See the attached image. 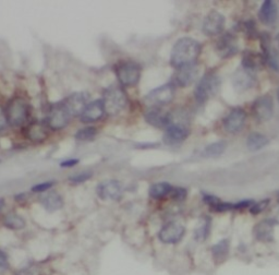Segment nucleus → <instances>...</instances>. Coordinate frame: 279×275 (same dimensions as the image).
Segmentation results:
<instances>
[{
	"label": "nucleus",
	"mask_w": 279,
	"mask_h": 275,
	"mask_svg": "<svg viewBox=\"0 0 279 275\" xmlns=\"http://www.w3.org/2000/svg\"><path fill=\"white\" fill-rule=\"evenodd\" d=\"M202 51L198 40L191 37H182L176 41L170 54V64L176 69L196 64Z\"/></svg>",
	"instance_id": "1"
},
{
	"label": "nucleus",
	"mask_w": 279,
	"mask_h": 275,
	"mask_svg": "<svg viewBox=\"0 0 279 275\" xmlns=\"http://www.w3.org/2000/svg\"><path fill=\"white\" fill-rule=\"evenodd\" d=\"M101 99L104 103L105 114L109 116H116L121 113L128 102L124 90L119 86H112L108 88Z\"/></svg>",
	"instance_id": "2"
},
{
	"label": "nucleus",
	"mask_w": 279,
	"mask_h": 275,
	"mask_svg": "<svg viewBox=\"0 0 279 275\" xmlns=\"http://www.w3.org/2000/svg\"><path fill=\"white\" fill-rule=\"evenodd\" d=\"M8 124L12 127H20L27 122L30 115V107L23 98L15 97L7 104L5 108Z\"/></svg>",
	"instance_id": "3"
},
{
	"label": "nucleus",
	"mask_w": 279,
	"mask_h": 275,
	"mask_svg": "<svg viewBox=\"0 0 279 275\" xmlns=\"http://www.w3.org/2000/svg\"><path fill=\"white\" fill-rule=\"evenodd\" d=\"M115 71L120 86L123 88H130L137 86L139 83L142 68L137 62L123 61L117 65Z\"/></svg>",
	"instance_id": "4"
},
{
	"label": "nucleus",
	"mask_w": 279,
	"mask_h": 275,
	"mask_svg": "<svg viewBox=\"0 0 279 275\" xmlns=\"http://www.w3.org/2000/svg\"><path fill=\"white\" fill-rule=\"evenodd\" d=\"M221 78L215 73H207L203 77L194 90V96L199 103H205L213 97L221 88Z\"/></svg>",
	"instance_id": "5"
},
{
	"label": "nucleus",
	"mask_w": 279,
	"mask_h": 275,
	"mask_svg": "<svg viewBox=\"0 0 279 275\" xmlns=\"http://www.w3.org/2000/svg\"><path fill=\"white\" fill-rule=\"evenodd\" d=\"M175 97V86L173 83H167L159 88L151 91L145 96L144 103L149 107H163L170 103Z\"/></svg>",
	"instance_id": "6"
},
{
	"label": "nucleus",
	"mask_w": 279,
	"mask_h": 275,
	"mask_svg": "<svg viewBox=\"0 0 279 275\" xmlns=\"http://www.w3.org/2000/svg\"><path fill=\"white\" fill-rule=\"evenodd\" d=\"M71 118L72 117L66 110L65 105L60 102L50 107L47 116V124L53 130H61L69 124Z\"/></svg>",
	"instance_id": "7"
},
{
	"label": "nucleus",
	"mask_w": 279,
	"mask_h": 275,
	"mask_svg": "<svg viewBox=\"0 0 279 275\" xmlns=\"http://www.w3.org/2000/svg\"><path fill=\"white\" fill-rule=\"evenodd\" d=\"M185 228L183 225L178 222H169L160 228L158 232V238L164 244L174 245L179 243L184 236Z\"/></svg>",
	"instance_id": "8"
},
{
	"label": "nucleus",
	"mask_w": 279,
	"mask_h": 275,
	"mask_svg": "<svg viewBox=\"0 0 279 275\" xmlns=\"http://www.w3.org/2000/svg\"><path fill=\"white\" fill-rule=\"evenodd\" d=\"M97 196L101 200H111V201H118L122 197L123 188L120 181L115 179L105 180L98 183L96 188Z\"/></svg>",
	"instance_id": "9"
},
{
	"label": "nucleus",
	"mask_w": 279,
	"mask_h": 275,
	"mask_svg": "<svg viewBox=\"0 0 279 275\" xmlns=\"http://www.w3.org/2000/svg\"><path fill=\"white\" fill-rule=\"evenodd\" d=\"M89 94L85 92H78V93H73L70 96H68L62 101L66 110L70 114L71 117L75 116H81L83 111L85 110L88 105Z\"/></svg>",
	"instance_id": "10"
},
{
	"label": "nucleus",
	"mask_w": 279,
	"mask_h": 275,
	"mask_svg": "<svg viewBox=\"0 0 279 275\" xmlns=\"http://www.w3.org/2000/svg\"><path fill=\"white\" fill-rule=\"evenodd\" d=\"M225 28V16L217 11H210L203 22V32L207 36H217Z\"/></svg>",
	"instance_id": "11"
},
{
	"label": "nucleus",
	"mask_w": 279,
	"mask_h": 275,
	"mask_svg": "<svg viewBox=\"0 0 279 275\" xmlns=\"http://www.w3.org/2000/svg\"><path fill=\"white\" fill-rule=\"evenodd\" d=\"M146 122L156 128H167L171 123V117L162 107H149L144 114Z\"/></svg>",
	"instance_id": "12"
},
{
	"label": "nucleus",
	"mask_w": 279,
	"mask_h": 275,
	"mask_svg": "<svg viewBox=\"0 0 279 275\" xmlns=\"http://www.w3.org/2000/svg\"><path fill=\"white\" fill-rule=\"evenodd\" d=\"M253 113L259 121H266L272 118L274 113L273 99L268 95L259 97L252 106Z\"/></svg>",
	"instance_id": "13"
},
{
	"label": "nucleus",
	"mask_w": 279,
	"mask_h": 275,
	"mask_svg": "<svg viewBox=\"0 0 279 275\" xmlns=\"http://www.w3.org/2000/svg\"><path fill=\"white\" fill-rule=\"evenodd\" d=\"M199 72L200 68L197 64L183 67V68L178 69V72L175 74L174 83L180 88H187L193 82H196L199 77Z\"/></svg>",
	"instance_id": "14"
},
{
	"label": "nucleus",
	"mask_w": 279,
	"mask_h": 275,
	"mask_svg": "<svg viewBox=\"0 0 279 275\" xmlns=\"http://www.w3.org/2000/svg\"><path fill=\"white\" fill-rule=\"evenodd\" d=\"M104 115L105 108L103 99L98 98L87 105L85 110L83 111V113L80 116V119L83 123H93L103 118Z\"/></svg>",
	"instance_id": "15"
},
{
	"label": "nucleus",
	"mask_w": 279,
	"mask_h": 275,
	"mask_svg": "<svg viewBox=\"0 0 279 275\" xmlns=\"http://www.w3.org/2000/svg\"><path fill=\"white\" fill-rule=\"evenodd\" d=\"M189 130L187 127L179 123H170L166 128V132L163 137V141L168 145H175L183 142L188 138Z\"/></svg>",
	"instance_id": "16"
},
{
	"label": "nucleus",
	"mask_w": 279,
	"mask_h": 275,
	"mask_svg": "<svg viewBox=\"0 0 279 275\" xmlns=\"http://www.w3.org/2000/svg\"><path fill=\"white\" fill-rule=\"evenodd\" d=\"M239 45L237 37L232 34H225L217 40L216 53L222 58H229L238 53Z\"/></svg>",
	"instance_id": "17"
},
{
	"label": "nucleus",
	"mask_w": 279,
	"mask_h": 275,
	"mask_svg": "<svg viewBox=\"0 0 279 275\" xmlns=\"http://www.w3.org/2000/svg\"><path fill=\"white\" fill-rule=\"evenodd\" d=\"M246 118V112L241 110V108H234L224 119V128L229 133L239 132L244 126Z\"/></svg>",
	"instance_id": "18"
},
{
	"label": "nucleus",
	"mask_w": 279,
	"mask_h": 275,
	"mask_svg": "<svg viewBox=\"0 0 279 275\" xmlns=\"http://www.w3.org/2000/svg\"><path fill=\"white\" fill-rule=\"evenodd\" d=\"M262 49H263V57L267 61V64L272 67L273 69L278 70L279 69V62H278V52L276 47L274 46L272 39H270L269 35L263 34L261 39Z\"/></svg>",
	"instance_id": "19"
},
{
	"label": "nucleus",
	"mask_w": 279,
	"mask_h": 275,
	"mask_svg": "<svg viewBox=\"0 0 279 275\" xmlns=\"http://www.w3.org/2000/svg\"><path fill=\"white\" fill-rule=\"evenodd\" d=\"M40 204L44 206L47 212L53 213L62 209L63 199L56 191H49L40 197Z\"/></svg>",
	"instance_id": "20"
},
{
	"label": "nucleus",
	"mask_w": 279,
	"mask_h": 275,
	"mask_svg": "<svg viewBox=\"0 0 279 275\" xmlns=\"http://www.w3.org/2000/svg\"><path fill=\"white\" fill-rule=\"evenodd\" d=\"M25 136L34 143H41L48 138V130L45 124L34 122L25 129Z\"/></svg>",
	"instance_id": "21"
},
{
	"label": "nucleus",
	"mask_w": 279,
	"mask_h": 275,
	"mask_svg": "<svg viewBox=\"0 0 279 275\" xmlns=\"http://www.w3.org/2000/svg\"><path fill=\"white\" fill-rule=\"evenodd\" d=\"M277 6L272 0H266L262 5L260 12H259V18L262 23L266 24V26H270V24L275 23L277 19Z\"/></svg>",
	"instance_id": "22"
},
{
	"label": "nucleus",
	"mask_w": 279,
	"mask_h": 275,
	"mask_svg": "<svg viewBox=\"0 0 279 275\" xmlns=\"http://www.w3.org/2000/svg\"><path fill=\"white\" fill-rule=\"evenodd\" d=\"M232 84L238 91H246L254 84V78L252 73L246 69L237 71L232 77Z\"/></svg>",
	"instance_id": "23"
},
{
	"label": "nucleus",
	"mask_w": 279,
	"mask_h": 275,
	"mask_svg": "<svg viewBox=\"0 0 279 275\" xmlns=\"http://www.w3.org/2000/svg\"><path fill=\"white\" fill-rule=\"evenodd\" d=\"M275 222L272 220H265L257 224L254 228V236L259 240L269 241L273 239V231H274Z\"/></svg>",
	"instance_id": "24"
},
{
	"label": "nucleus",
	"mask_w": 279,
	"mask_h": 275,
	"mask_svg": "<svg viewBox=\"0 0 279 275\" xmlns=\"http://www.w3.org/2000/svg\"><path fill=\"white\" fill-rule=\"evenodd\" d=\"M174 187L168 182H156L149 187L148 195L153 199H163L168 195H171Z\"/></svg>",
	"instance_id": "25"
},
{
	"label": "nucleus",
	"mask_w": 279,
	"mask_h": 275,
	"mask_svg": "<svg viewBox=\"0 0 279 275\" xmlns=\"http://www.w3.org/2000/svg\"><path fill=\"white\" fill-rule=\"evenodd\" d=\"M268 139L266 136L262 135L259 132H252L251 135L248 137L247 140V146L252 152H256L259 150L263 149L268 144Z\"/></svg>",
	"instance_id": "26"
},
{
	"label": "nucleus",
	"mask_w": 279,
	"mask_h": 275,
	"mask_svg": "<svg viewBox=\"0 0 279 275\" xmlns=\"http://www.w3.org/2000/svg\"><path fill=\"white\" fill-rule=\"evenodd\" d=\"M262 57H263V54L260 55L253 52H247L242 58L243 68L250 72L252 70H256L262 65Z\"/></svg>",
	"instance_id": "27"
},
{
	"label": "nucleus",
	"mask_w": 279,
	"mask_h": 275,
	"mask_svg": "<svg viewBox=\"0 0 279 275\" xmlns=\"http://www.w3.org/2000/svg\"><path fill=\"white\" fill-rule=\"evenodd\" d=\"M4 225L9 229L20 230L25 227L27 223H25V220L21 215L16 213H9L4 218Z\"/></svg>",
	"instance_id": "28"
},
{
	"label": "nucleus",
	"mask_w": 279,
	"mask_h": 275,
	"mask_svg": "<svg viewBox=\"0 0 279 275\" xmlns=\"http://www.w3.org/2000/svg\"><path fill=\"white\" fill-rule=\"evenodd\" d=\"M226 147H227V143L225 142V141H217V142L209 144L204 149V156L217 157L225 152Z\"/></svg>",
	"instance_id": "29"
},
{
	"label": "nucleus",
	"mask_w": 279,
	"mask_h": 275,
	"mask_svg": "<svg viewBox=\"0 0 279 275\" xmlns=\"http://www.w3.org/2000/svg\"><path fill=\"white\" fill-rule=\"evenodd\" d=\"M212 251H213L215 259H218V260L225 259L228 252H229V241H228L227 239L221 240L218 244H216L213 247Z\"/></svg>",
	"instance_id": "30"
},
{
	"label": "nucleus",
	"mask_w": 279,
	"mask_h": 275,
	"mask_svg": "<svg viewBox=\"0 0 279 275\" xmlns=\"http://www.w3.org/2000/svg\"><path fill=\"white\" fill-rule=\"evenodd\" d=\"M209 228H210V219L204 218L199 226L196 229V238L199 240H205L209 234Z\"/></svg>",
	"instance_id": "31"
},
{
	"label": "nucleus",
	"mask_w": 279,
	"mask_h": 275,
	"mask_svg": "<svg viewBox=\"0 0 279 275\" xmlns=\"http://www.w3.org/2000/svg\"><path fill=\"white\" fill-rule=\"evenodd\" d=\"M97 135V129L95 127H84L80 129L77 133H75V139L78 141H90L92 139H94Z\"/></svg>",
	"instance_id": "32"
},
{
	"label": "nucleus",
	"mask_w": 279,
	"mask_h": 275,
	"mask_svg": "<svg viewBox=\"0 0 279 275\" xmlns=\"http://www.w3.org/2000/svg\"><path fill=\"white\" fill-rule=\"evenodd\" d=\"M92 176H93L92 172H83L77 175H73V176H70L69 181L72 183H83L88 181Z\"/></svg>",
	"instance_id": "33"
},
{
	"label": "nucleus",
	"mask_w": 279,
	"mask_h": 275,
	"mask_svg": "<svg viewBox=\"0 0 279 275\" xmlns=\"http://www.w3.org/2000/svg\"><path fill=\"white\" fill-rule=\"evenodd\" d=\"M54 185H55V181H45V182H40L35 186H33L31 190L32 193H46V191L49 190Z\"/></svg>",
	"instance_id": "34"
},
{
	"label": "nucleus",
	"mask_w": 279,
	"mask_h": 275,
	"mask_svg": "<svg viewBox=\"0 0 279 275\" xmlns=\"http://www.w3.org/2000/svg\"><path fill=\"white\" fill-rule=\"evenodd\" d=\"M268 203H269L268 199L262 200V201L256 202V203H253L252 206H251V209H250V212L252 214H259V213H261L262 211H264L266 209Z\"/></svg>",
	"instance_id": "35"
},
{
	"label": "nucleus",
	"mask_w": 279,
	"mask_h": 275,
	"mask_svg": "<svg viewBox=\"0 0 279 275\" xmlns=\"http://www.w3.org/2000/svg\"><path fill=\"white\" fill-rule=\"evenodd\" d=\"M203 201H204L206 204H208L210 207H212V209L218 203L222 202L217 197H215L213 195H207V194H203Z\"/></svg>",
	"instance_id": "36"
},
{
	"label": "nucleus",
	"mask_w": 279,
	"mask_h": 275,
	"mask_svg": "<svg viewBox=\"0 0 279 275\" xmlns=\"http://www.w3.org/2000/svg\"><path fill=\"white\" fill-rule=\"evenodd\" d=\"M173 198L177 201H182L185 198H187V190L184 188H174L173 190Z\"/></svg>",
	"instance_id": "37"
},
{
	"label": "nucleus",
	"mask_w": 279,
	"mask_h": 275,
	"mask_svg": "<svg viewBox=\"0 0 279 275\" xmlns=\"http://www.w3.org/2000/svg\"><path fill=\"white\" fill-rule=\"evenodd\" d=\"M79 158H68V160H65L60 163V167L62 168H70L74 167L75 165L79 164Z\"/></svg>",
	"instance_id": "38"
},
{
	"label": "nucleus",
	"mask_w": 279,
	"mask_h": 275,
	"mask_svg": "<svg viewBox=\"0 0 279 275\" xmlns=\"http://www.w3.org/2000/svg\"><path fill=\"white\" fill-rule=\"evenodd\" d=\"M9 268V260H8L7 255L0 250V271L7 270Z\"/></svg>",
	"instance_id": "39"
},
{
	"label": "nucleus",
	"mask_w": 279,
	"mask_h": 275,
	"mask_svg": "<svg viewBox=\"0 0 279 275\" xmlns=\"http://www.w3.org/2000/svg\"><path fill=\"white\" fill-rule=\"evenodd\" d=\"M7 124H8V121H7V116H6L5 110L0 106V130H3Z\"/></svg>",
	"instance_id": "40"
},
{
	"label": "nucleus",
	"mask_w": 279,
	"mask_h": 275,
	"mask_svg": "<svg viewBox=\"0 0 279 275\" xmlns=\"http://www.w3.org/2000/svg\"><path fill=\"white\" fill-rule=\"evenodd\" d=\"M5 203H6L5 199L4 198H0V212H2L3 209L5 207Z\"/></svg>",
	"instance_id": "41"
},
{
	"label": "nucleus",
	"mask_w": 279,
	"mask_h": 275,
	"mask_svg": "<svg viewBox=\"0 0 279 275\" xmlns=\"http://www.w3.org/2000/svg\"><path fill=\"white\" fill-rule=\"evenodd\" d=\"M277 97H278V102H279V88L277 90Z\"/></svg>",
	"instance_id": "42"
},
{
	"label": "nucleus",
	"mask_w": 279,
	"mask_h": 275,
	"mask_svg": "<svg viewBox=\"0 0 279 275\" xmlns=\"http://www.w3.org/2000/svg\"><path fill=\"white\" fill-rule=\"evenodd\" d=\"M278 200H279V196H278Z\"/></svg>",
	"instance_id": "43"
}]
</instances>
